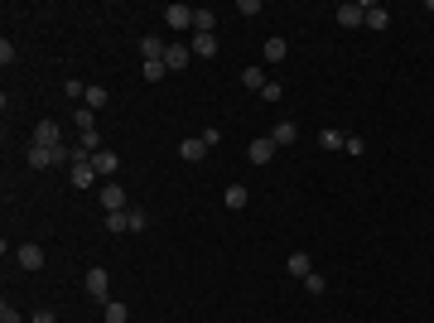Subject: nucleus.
<instances>
[{
  "label": "nucleus",
  "instance_id": "obj_1",
  "mask_svg": "<svg viewBox=\"0 0 434 323\" xmlns=\"http://www.w3.org/2000/svg\"><path fill=\"white\" fill-rule=\"evenodd\" d=\"M97 203H102L107 213H126V189H121L116 179H107V184L97 189Z\"/></svg>",
  "mask_w": 434,
  "mask_h": 323
},
{
  "label": "nucleus",
  "instance_id": "obj_2",
  "mask_svg": "<svg viewBox=\"0 0 434 323\" xmlns=\"http://www.w3.org/2000/svg\"><path fill=\"white\" fill-rule=\"evenodd\" d=\"M333 20L343 29H357V25H367V5H357V0H343L338 10H333Z\"/></svg>",
  "mask_w": 434,
  "mask_h": 323
},
{
  "label": "nucleus",
  "instance_id": "obj_3",
  "mask_svg": "<svg viewBox=\"0 0 434 323\" xmlns=\"http://www.w3.org/2000/svg\"><path fill=\"white\" fill-rule=\"evenodd\" d=\"M29 145H39V150H58V145H63V131H58V121H39Z\"/></svg>",
  "mask_w": 434,
  "mask_h": 323
},
{
  "label": "nucleus",
  "instance_id": "obj_4",
  "mask_svg": "<svg viewBox=\"0 0 434 323\" xmlns=\"http://www.w3.org/2000/svg\"><path fill=\"white\" fill-rule=\"evenodd\" d=\"M164 25L169 29H193V5H164Z\"/></svg>",
  "mask_w": 434,
  "mask_h": 323
},
{
  "label": "nucleus",
  "instance_id": "obj_5",
  "mask_svg": "<svg viewBox=\"0 0 434 323\" xmlns=\"http://www.w3.org/2000/svg\"><path fill=\"white\" fill-rule=\"evenodd\" d=\"M107 290H111V275H107V270H102V266H92V270H87V295H92V299H102V304H107Z\"/></svg>",
  "mask_w": 434,
  "mask_h": 323
},
{
  "label": "nucleus",
  "instance_id": "obj_6",
  "mask_svg": "<svg viewBox=\"0 0 434 323\" xmlns=\"http://www.w3.org/2000/svg\"><path fill=\"white\" fill-rule=\"evenodd\" d=\"M15 261H20V270H44V246H39V242H25L20 251H15Z\"/></svg>",
  "mask_w": 434,
  "mask_h": 323
},
{
  "label": "nucleus",
  "instance_id": "obj_7",
  "mask_svg": "<svg viewBox=\"0 0 434 323\" xmlns=\"http://www.w3.org/2000/svg\"><path fill=\"white\" fill-rule=\"evenodd\" d=\"M189 63H193L189 44H169V49H164V68H169V73H179V68H189Z\"/></svg>",
  "mask_w": 434,
  "mask_h": 323
},
{
  "label": "nucleus",
  "instance_id": "obj_8",
  "mask_svg": "<svg viewBox=\"0 0 434 323\" xmlns=\"http://www.w3.org/2000/svg\"><path fill=\"white\" fill-rule=\"evenodd\" d=\"M266 135L275 140V150H285V145H295V140H299V126H295V121H275Z\"/></svg>",
  "mask_w": 434,
  "mask_h": 323
},
{
  "label": "nucleus",
  "instance_id": "obj_9",
  "mask_svg": "<svg viewBox=\"0 0 434 323\" xmlns=\"http://www.w3.org/2000/svg\"><path fill=\"white\" fill-rule=\"evenodd\" d=\"M246 155H251V164H271L275 160V140H271V135L251 140V150H246Z\"/></svg>",
  "mask_w": 434,
  "mask_h": 323
},
{
  "label": "nucleus",
  "instance_id": "obj_10",
  "mask_svg": "<svg viewBox=\"0 0 434 323\" xmlns=\"http://www.w3.org/2000/svg\"><path fill=\"white\" fill-rule=\"evenodd\" d=\"M164 49H169V44H164L160 34H145V39H140V58H145V63H160Z\"/></svg>",
  "mask_w": 434,
  "mask_h": 323
},
{
  "label": "nucleus",
  "instance_id": "obj_11",
  "mask_svg": "<svg viewBox=\"0 0 434 323\" xmlns=\"http://www.w3.org/2000/svg\"><path fill=\"white\" fill-rule=\"evenodd\" d=\"M285 270H290L295 280H304V275H314V256H309V251H295V256L285 261Z\"/></svg>",
  "mask_w": 434,
  "mask_h": 323
},
{
  "label": "nucleus",
  "instance_id": "obj_12",
  "mask_svg": "<svg viewBox=\"0 0 434 323\" xmlns=\"http://www.w3.org/2000/svg\"><path fill=\"white\" fill-rule=\"evenodd\" d=\"M203 155H208V145H203V135H189V140L179 145V160H189V164H198V160H203Z\"/></svg>",
  "mask_w": 434,
  "mask_h": 323
},
{
  "label": "nucleus",
  "instance_id": "obj_13",
  "mask_svg": "<svg viewBox=\"0 0 434 323\" xmlns=\"http://www.w3.org/2000/svg\"><path fill=\"white\" fill-rule=\"evenodd\" d=\"M193 58H217V34H193Z\"/></svg>",
  "mask_w": 434,
  "mask_h": 323
},
{
  "label": "nucleus",
  "instance_id": "obj_14",
  "mask_svg": "<svg viewBox=\"0 0 434 323\" xmlns=\"http://www.w3.org/2000/svg\"><path fill=\"white\" fill-rule=\"evenodd\" d=\"M285 54H290V44H285L280 34H275V39H266V49H261V58H266V63H285Z\"/></svg>",
  "mask_w": 434,
  "mask_h": 323
},
{
  "label": "nucleus",
  "instance_id": "obj_15",
  "mask_svg": "<svg viewBox=\"0 0 434 323\" xmlns=\"http://www.w3.org/2000/svg\"><path fill=\"white\" fill-rule=\"evenodd\" d=\"M102 319L107 323H131V309H126L121 299H107V304H102Z\"/></svg>",
  "mask_w": 434,
  "mask_h": 323
},
{
  "label": "nucleus",
  "instance_id": "obj_16",
  "mask_svg": "<svg viewBox=\"0 0 434 323\" xmlns=\"http://www.w3.org/2000/svg\"><path fill=\"white\" fill-rule=\"evenodd\" d=\"M92 164H97V174H102V179H111V174L121 169V160H116L111 150H97V155H92Z\"/></svg>",
  "mask_w": 434,
  "mask_h": 323
},
{
  "label": "nucleus",
  "instance_id": "obj_17",
  "mask_svg": "<svg viewBox=\"0 0 434 323\" xmlns=\"http://www.w3.org/2000/svg\"><path fill=\"white\" fill-rule=\"evenodd\" d=\"M107 102H111V92H107V87H97V82H92V87H87V97H82V107H87V111H102Z\"/></svg>",
  "mask_w": 434,
  "mask_h": 323
},
{
  "label": "nucleus",
  "instance_id": "obj_18",
  "mask_svg": "<svg viewBox=\"0 0 434 323\" xmlns=\"http://www.w3.org/2000/svg\"><path fill=\"white\" fill-rule=\"evenodd\" d=\"M213 29H217V15L208 10V5H203V10H193V34H213Z\"/></svg>",
  "mask_w": 434,
  "mask_h": 323
},
{
  "label": "nucleus",
  "instance_id": "obj_19",
  "mask_svg": "<svg viewBox=\"0 0 434 323\" xmlns=\"http://www.w3.org/2000/svg\"><path fill=\"white\" fill-rule=\"evenodd\" d=\"M367 29H391V10L386 5H367Z\"/></svg>",
  "mask_w": 434,
  "mask_h": 323
},
{
  "label": "nucleus",
  "instance_id": "obj_20",
  "mask_svg": "<svg viewBox=\"0 0 434 323\" xmlns=\"http://www.w3.org/2000/svg\"><path fill=\"white\" fill-rule=\"evenodd\" d=\"M222 203H227V208H237V213H242L246 203H251V193H246V189H242V184H232V189L222 193Z\"/></svg>",
  "mask_w": 434,
  "mask_h": 323
},
{
  "label": "nucleus",
  "instance_id": "obj_21",
  "mask_svg": "<svg viewBox=\"0 0 434 323\" xmlns=\"http://www.w3.org/2000/svg\"><path fill=\"white\" fill-rule=\"evenodd\" d=\"M29 169H54V155H49V150H39V145H29Z\"/></svg>",
  "mask_w": 434,
  "mask_h": 323
},
{
  "label": "nucleus",
  "instance_id": "obj_22",
  "mask_svg": "<svg viewBox=\"0 0 434 323\" xmlns=\"http://www.w3.org/2000/svg\"><path fill=\"white\" fill-rule=\"evenodd\" d=\"M242 87L246 92H261V87H266V73H261V68H242Z\"/></svg>",
  "mask_w": 434,
  "mask_h": 323
},
{
  "label": "nucleus",
  "instance_id": "obj_23",
  "mask_svg": "<svg viewBox=\"0 0 434 323\" xmlns=\"http://www.w3.org/2000/svg\"><path fill=\"white\" fill-rule=\"evenodd\" d=\"M107 232H116V237L131 232V213H107Z\"/></svg>",
  "mask_w": 434,
  "mask_h": 323
},
{
  "label": "nucleus",
  "instance_id": "obj_24",
  "mask_svg": "<svg viewBox=\"0 0 434 323\" xmlns=\"http://www.w3.org/2000/svg\"><path fill=\"white\" fill-rule=\"evenodd\" d=\"M237 15H242V20H256V15H266V5H261V0H237Z\"/></svg>",
  "mask_w": 434,
  "mask_h": 323
},
{
  "label": "nucleus",
  "instance_id": "obj_25",
  "mask_svg": "<svg viewBox=\"0 0 434 323\" xmlns=\"http://www.w3.org/2000/svg\"><path fill=\"white\" fill-rule=\"evenodd\" d=\"M343 140H348L343 131H319V145H324V150H343Z\"/></svg>",
  "mask_w": 434,
  "mask_h": 323
},
{
  "label": "nucleus",
  "instance_id": "obj_26",
  "mask_svg": "<svg viewBox=\"0 0 434 323\" xmlns=\"http://www.w3.org/2000/svg\"><path fill=\"white\" fill-rule=\"evenodd\" d=\"M343 150H348L353 160H362V155H367V140H362V135H348V140H343Z\"/></svg>",
  "mask_w": 434,
  "mask_h": 323
},
{
  "label": "nucleus",
  "instance_id": "obj_27",
  "mask_svg": "<svg viewBox=\"0 0 434 323\" xmlns=\"http://www.w3.org/2000/svg\"><path fill=\"white\" fill-rule=\"evenodd\" d=\"M78 131H82V135H87V131H97V111L78 107Z\"/></svg>",
  "mask_w": 434,
  "mask_h": 323
},
{
  "label": "nucleus",
  "instance_id": "obj_28",
  "mask_svg": "<svg viewBox=\"0 0 434 323\" xmlns=\"http://www.w3.org/2000/svg\"><path fill=\"white\" fill-rule=\"evenodd\" d=\"M299 285H304V290H309V295H324L328 285H324V275H319V270H314V275H304V280H299Z\"/></svg>",
  "mask_w": 434,
  "mask_h": 323
},
{
  "label": "nucleus",
  "instance_id": "obj_29",
  "mask_svg": "<svg viewBox=\"0 0 434 323\" xmlns=\"http://www.w3.org/2000/svg\"><path fill=\"white\" fill-rule=\"evenodd\" d=\"M0 323H29V319H20V309L5 299V304H0Z\"/></svg>",
  "mask_w": 434,
  "mask_h": 323
},
{
  "label": "nucleus",
  "instance_id": "obj_30",
  "mask_svg": "<svg viewBox=\"0 0 434 323\" xmlns=\"http://www.w3.org/2000/svg\"><path fill=\"white\" fill-rule=\"evenodd\" d=\"M280 97H285V87H280V82H266V87H261V102H280Z\"/></svg>",
  "mask_w": 434,
  "mask_h": 323
},
{
  "label": "nucleus",
  "instance_id": "obj_31",
  "mask_svg": "<svg viewBox=\"0 0 434 323\" xmlns=\"http://www.w3.org/2000/svg\"><path fill=\"white\" fill-rule=\"evenodd\" d=\"M63 97H73V102H82V97H87V87H82V82L73 78V82H63Z\"/></svg>",
  "mask_w": 434,
  "mask_h": 323
},
{
  "label": "nucleus",
  "instance_id": "obj_32",
  "mask_svg": "<svg viewBox=\"0 0 434 323\" xmlns=\"http://www.w3.org/2000/svg\"><path fill=\"white\" fill-rule=\"evenodd\" d=\"M164 73H169V68H164V58H160V63H145V82H160Z\"/></svg>",
  "mask_w": 434,
  "mask_h": 323
},
{
  "label": "nucleus",
  "instance_id": "obj_33",
  "mask_svg": "<svg viewBox=\"0 0 434 323\" xmlns=\"http://www.w3.org/2000/svg\"><path fill=\"white\" fill-rule=\"evenodd\" d=\"M15 58H20V54H15V44H10V39H0V63H5V68H10V63H15Z\"/></svg>",
  "mask_w": 434,
  "mask_h": 323
},
{
  "label": "nucleus",
  "instance_id": "obj_34",
  "mask_svg": "<svg viewBox=\"0 0 434 323\" xmlns=\"http://www.w3.org/2000/svg\"><path fill=\"white\" fill-rule=\"evenodd\" d=\"M145 227H150V217L140 213V208H131V232H145Z\"/></svg>",
  "mask_w": 434,
  "mask_h": 323
},
{
  "label": "nucleus",
  "instance_id": "obj_35",
  "mask_svg": "<svg viewBox=\"0 0 434 323\" xmlns=\"http://www.w3.org/2000/svg\"><path fill=\"white\" fill-rule=\"evenodd\" d=\"M29 323H58V314H54V309H39V314H34Z\"/></svg>",
  "mask_w": 434,
  "mask_h": 323
}]
</instances>
